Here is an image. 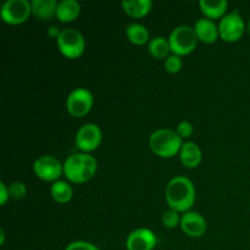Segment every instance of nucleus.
Listing matches in <instances>:
<instances>
[{"label":"nucleus","instance_id":"nucleus-22","mask_svg":"<svg viewBox=\"0 0 250 250\" xmlns=\"http://www.w3.org/2000/svg\"><path fill=\"white\" fill-rule=\"evenodd\" d=\"M161 221H163V225L166 227V229H176V227L181 224V217L177 211L170 209L167 210V211L164 212Z\"/></svg>","mask_w":250,"mask_h":250},{"label":"nucleus","instance_id":"nucleus-24","mask_svg":"<svg viewBox=\"0 0 250 250\" xmlns=\"http://www.w3.org/2000/svg\"><path fill=\"white\" fill-rule=\"evenodd\" d=\"M9 192L10 197L14 198V199H22L26 195L27 188L22 182H14L10 185Z\"/></svg>","mask_w":250,"mask_h":250},{"label":"nucleus","instance_id":"nucleus-27","mask_svg":"<svg viewBox=\"0 0 250 250\" xmlns=\"http://www.w3.org/2000/svg\"><path fill=\"white\" fill-rule=\"evenodd\" d=\"M10 198V192L9 188L5 186L4 182L0 183V204L4 205L7 202V199Z\"/></svg>","mask_w":250,"mask_h":250},{"label":"nucleus","instance_id":"nucleus-25","mask_svg":"<svg viewBox=\"0 0 250 250\" xmlns=\"http://www.w3.org/2000/svg\"><path fill=\"white\" fill-rule=\"evenodd\" d=\"M65 250H99V248L95 247L94 244L89 243V242L76 241L68 244Z\"/></svg>","mask_w":250,"mask_h":250},{"label":"nucleus","instance_id":"nucleus-4","mask_svg":"<svg viewBox=\"0 0 250 250\" xmlns=\"http://www.w3.org/2000/svg\"><path fill=\"white\" fill-rule=\"evenodd\" d=\"M197 34L194 28L189 26H178L168 37L170 49L175 55L183 56L192 53L197 46Z\"/></svg>","mask_w":250,"mask_h":250},{"label":"nucleus","instance_id":"nucleus-20","mask_svg":"<svg viewBox=\"0 0 250 250\" xmlns=\"http://www.w3.org/2000/svg\"><path fill=\"white\" fill-rule=\"evenodd\" d=\"M127 38L136 45H144L149 43V32L146 26L141 23H131L126 28Z\"/></svg>","mask_w":250,"mask_h":250},{"label":"nucleus","instance_id":"nucleus-14","mask_svg":"<svg viewBox=\"0 0 250 250\" xmlns=\"http://www.w3.org/2000/svg\"><path fill=\"white\" fill-rule=\"evenodd\" d=\"M180 158L183 166L188 168H194L202 163V150L198 144L193 142H186L181 148Z\"/></svg>","mask_w":250,"mask_h":250},{"label":"nucleus","instance_id":"nucleus-11","mask_svg":"<svg viewBox=\"0 0 250 250\" xmlns=\"http://www.w3.org/2000/svg\"><path fill=\"white\" fill-rule=\"evenodd\" d=\"M158 243L156 236L149 229H137L128 234L127 250H154Z\"/></svg>","mask_w":250,"mask_h":250},{"label":"nucleus","instance_id":"nucleus-28","mask_svg":"<svg viewBox=\"0 0 250 250\" xmlns=\"http://www.w3.org/2000/svg\"><path fill=\"white\" fill-rule=\"evenodd\" d=\"M61 31H59V28L56 26H51L49 27L48 29V36L51 37V38H59V36H60Z\"/></svg>","mask_w":250,"mask_h":250},{"label":"nucleus","instance_id":"nucleus-19","mask_svg":"<svg viewBox=\"0 0 250 250\" xmlns=\"http://www.w3.org/2000/svg\"><path fill=\"white\" fill-rule=\"evenodd\" d=\"M50 194L56 203L66 204L72 199L73 190L71 186L65 181H56L50 187Z\"/></svg>","mask_w":250,"mask_h":250},{"label":"nucleus","instance_id":"nucleus-21","mask_svg":"<svg viewBox=\"0 0 250 250\" xmlns=\"http://www.w3.org/2000/svg\"><path fill=\"white\" fill-rule=\"evenodd\" d=\"M148 50L151 56L155 59H164L167 56L170 49V44H168V39H165L164 37H155V38L150 39L148 43Z\"/></svg>","mask_w":250,"mask_h":250},{"label":"nucleus","instance_id":"nucleus-18","mask_svg":"<svg viewBox=\"0 0 250 250\" xmlns=\"http://www.w3.org/2000/svg\"><path fill=\"white\" fill-rule=\"evenodd\" d=\"M81 14V5L76 0H62L58 4L56 17L61 22H72Z\"/></svg>","mask_w":250,"mask_h":250},{"label":"nucleus","instance_id":"nucleus-15","mask_svg":"<svg viewBox=\"0 0 250 250\" xmlns=\"http://www.w3.org/2000/svg\"><path fill=\"white\" fill-rule=\"evenodd\" d=\"M153 7L151 0H124L122 9L133 19H142L150 12Z\"/></svg>","mask_w":250,"mask_h":250},{"label":"nucleus","instance_id":"nucleus-5","mask_svg":"<svg viewBox=\"0 0 250 250\" xmlns=\"http://www.w3.org/2000/svg\"><path fill=\"white\" fill-rule=\"evenodd\" d=\"M56 43L61 54L68 59H77L84 53V38L77 29L66 28L61 31L60 36L56 39Z\"/></svg>","mask_w":250,"mask_h":250},{"label":"nucleus","instance_id":"nucleus-10","mask_svg":"<svg viewBox=\"0 0 250 250\" xmlns=\"http://www.w3.org/2000/svg\"><path fill=\"white\" fill-rule=\"evenodd\" d=\"M102 131L95 124H85L76 134V146L84 153L95 150L102 143Z\"/></svg>","mask_w":250,"mask_h":250},{"label":"nucleus","instance_id":"nucleus-9","mask_svg":"<svg viewBox=\"0 0 250 250\" xmlns=\"http://www.w3.org/2000/svg\"><path fill=\"white\" fill-rule=\"evenodd\" d=\"M33 171L36 176L46 182H56L63 172V165L51 155L39 156L33 164Z\"/></svg>","mask_w":250,"mask_h":250},{"label":"nucleus","instance_id":"nucleus-3","mask_svg":"<svg viewBox=\"0 0 250 250\" xmlns=\"http://www.w3.org/2000/svg\"><path fill=\"white\" fill-rule=\"evenodd\" d=\"M149 146L156 155L168 159L180 153L183 142L176 131L163 128L151 133L149 138Z\"/></svg>","mask_w":250,"mask_h":250},{"label":"nucleus","instance_id":"nucleus-29","mask_svg":"<svg viewBox=\"0 0 250 250\" xmlns=\"http://www.w3.org/2000/svg\"><path fill=\"white\" fill-rule=\"evenodd\" d=\"M4 243H5L4 229H0V246H4Z\"/></svg>","mask_w":250,"mask_h":250},{"label":"nucleus","instance_id":"nucleus-16","mask_svg":"<svg viewBox=\"0 0 250 250\" xmlns=\"http://www.w3.org/2000/svg\"><path fill=\"white\" fill-rule=\"evenodd\" d=\"M59 2L56 0H33L32 5V14L39 20L46 21L56 16Z\"/></svg>","mask_w":250,"mask_h":250},{"label":"nucleus","instance_id":"nucleus-7","mask_svg":"<svg viewBox=\"0 0 250 250\" xmlns=\"http://www.w3.org/2000/svg\"><path fill=\"white\" fill-rule=\"evenodd\" d=\"M244 29H246V23L238 11L225 15L220 20L219 33L225 42H229V43L238 42L243 37Z\"/></svg>","mask_w":250,"mask_h":250},{"label":"nucleus","instance_id":"nucleus-13","mask_svg":"<svg viewBox=\"0 0 250 250\" xmlns=\"http://www.w3.org/2000/svg\"><path fill=\"white\" fill-rule=\"evenodd\" d=\"M194 32L197 34L198 41L207 44L215 43L220 36L219 26L209 19L198 20L194 24Z\"/></svg>","mask_w":250,"mask_h":250},{"label":"nucleus","instance_id":"nucleus-2","mask_svg":"<svg viewBox=\"0 0 250 250\" xmlns=\"http://www.w3.org/2000/svg\"><path fill=\"white\" fill-rule=\"evenodd\" d=\"M98 163L87 153L73 154L63 164V173L72 183H84L92 180L97 172Z\"/></svg>","mask_w":250,"mask_h":250},{"label":"nucleus","instance_id":"nucleus-23","mask_svg":"<svg viewBox=\"0 0 250 250\" xmlns=\"http://www.w3.org/2000/svg\"><path fill=\"white\" fill-rule=\"evenodd\" d=\"M181 68H182V60H181V56L172 55L167 56L165 61V70L167 71L168 73H177L180 72Z\"/></svg>","mask_w":250,"mask_h":250},{"label":"nucleus","instance_id":"nucleus-26","mask_svg":"<svg viewBox=\"0 0 250 250\" xmlns=\"http://www.w3.org/2000/svg\"><path fill=\"white\" fill-rule=\"evenodd\" d=\"M176 132H177L178 136L181 138H188V137L192 136L193 133V125L188 121H182L176 128Z\"/></svg>","mask_w":250,"mask_h":250},{"label":"nucleus","instance_id":"nucleus-30","mask_svg":"<svg viewBox=\"0 0 250 250\" xmlns=\"http://www.w3.org/2000/svg\"><path fill=\"white\" fill-rule=\"evenodd\" d=\"M248 31H249V34H250V20H249V23H248Z\"/></svg>","mask_w":250,"mask_h":250},{"label":"nucleus","instance_id":"nucleus-8","mask_svg":"<svg viewBox=\"0 0 250 250\" xmlns=\"http://www.w3.org/2000/svg\"><path fill=\"white\" fill-rule=\"evenodd\" d=\"M93 95L85 88H76L68 94L66 100V109L72 116H85L92 110Z\"/></svg>","mask_w":250,"mask_h":250},{"label":"nucleus","instance_id":"nucleus-17","mask_svg":"<svg viewBox=\"0 0 250 250\" xmlns=\"http://www.w3.org/2000/svg\"><path fill=\"white\" fill-rule=\"evenodd\" d=\"M199 6L208 19L215 20L224 17L229 2L226 0H200Z\"/></svg>","mask_w":250,"mask_h":250},{"label":"nucleus","instance_id":"nucleus-12","mask_svg":"<svg viewBox=\"0 0 250 250\" xmlns=\"http://www.w3.org/2000/svg\"><path fill=\"white\" fill-rule=\"evenodd\" d=\"M182 231L192 238L202 237L207 231V221L204 217L195 211H187L181 217L180 224Z\"/></svg>","mask_w":250,"mask_h":250},{"label":"nucleus","instance_id":"nucleus-1","mask_svg":"<svg viewBox=\"0 0 250 250\" xmlns=\"http://www.w3.org/2000/svg\"><path fill=\"white\" fill-rule=\"evenodd\" d=\"M166 202L170 209L177 212H187L195 202V189L193 182L185 176H177L166 187Z\"/></svg>","mask_w":250,"mask_h":250},{"label":"nucleus","instance_id":"nucleus-6","mask_svg":"<svg viewBox=\"0 0 250 250\" xmlns=\"http://www.w3.org/2000/svg\"><path fill=\"white\" fill-rule=\"evenodd\" d=\"M31 14L32 5L27 0H7L2 4L0 11L2 21L12 26L26 22Z\"/></svg>","mask_w":250,"mask_h":250}]
</instances>
